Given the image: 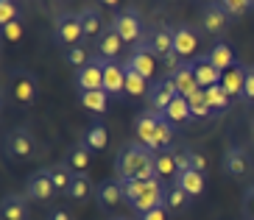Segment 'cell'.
Masks as SVG:
<instances>
[{"instance_id":"cell-9","label":"cell","mask_w":254,"mask_h":220,"mask_svg":"<svg viewBox=\"0 0 254 220\" xmlns=\"http://www.w3.org/2000/svg\"><path fill=\"white\" fill-rule=\"evenodd\" d=\"M126 64L134 70V73H140L145 81L154 78V73H157V53L151 51L148 39H142V42H137L134 48H131V53H128Z\"/></svg>"},{"instance_id":"cell-15","label":"cell","mask_w":254,"mask_h":220,"mask_svg":"<svg viewBox=\"0 0 254 220\" xmlns=\"http://www.w3.org/2000/svg\"><path fill=\"white\" fill-rule=\"evenodd\" d=\"M123 39L115 34V28L109 25V28L101 34V37L92 42V51H95V56L98 59H104V61H118V56H120V51H123Z\"/></svg>"},{"instance_id":"cell-33","label":"cell","mask_w":254,"mask_h":220,"mask_svg":"<svg viewBox=\"0 0 254 220\" xmlns=\"http://www.w3.org/2000/svg\"><path fill=\"white\" fill-rule=\"evenodd\" d=\"M162 117L168 120V123H173V125H182V123H187V120L193 117L190 114V103H187V98H176V101L168 106V109L162 111Z\"/></svg>"},{"instance_id":"cell-35","label":"cell","mask_w":254,"mask_h":220,"mask_svg":"<svg viewBox=\"0 0 254 220\" xmlns=\"http://www.w3.org/2000/svg\"><path fill=\"white\" fill-rule=\"evenodd\" d=\"M92 56H95V51H92L87 42H81V45H75V48H67V51H64V61L73 64L75 70H81L84 64H90Z\"/></svg>"},{"instance_id":"cell-16","label":"cell","mask_w":254,"mask_h":220,"mask_svg":"<svg viewBox=\"0 0 254 220\" xmlns=\"http://www.w3.org/2000/svg\"><path fill=\"white\" fill-rule=\"evenodd\" d=\"M0 215L3 220H31V206L25 192H8L0 201Z\"/></svg>"},{"instance_id":"cell-32","label":"cell","mask_w":254,"mask_h":220,"mask_svg":"<svg viewBox=\"0 0 254 220\" xmlns=\"http://www.w3.org/2000/svg\"><path fill=\"white\" fill-rule=\"evenodd\" d=\"M78 101L87 111L92 114H104L106 106H109V95H106L104 89H95V92H78Z\"/></svg>"},{"instance_id":"cell-36","label":"cell","mask_w":254,"mask_h":220,"mask_svg":"<svg viewBox=\"0 0 254 220\" xmlns=\"http://www.w3.org/2000/svg\"><path fill=\"white\" fill-rule=\"evenodd\" d=\"M190 201H193V198H190V195H187L182 187H176V184H173V187H168L165 206H168L171 212H182V209H187V206H190Z\"/></svg>"},{"instance_id":"cell-31","label":"cell","mask_w":254,"mask_h":220,"mask_svg":"<svg viewBox=\"0 0 254 220\" xmlns=\"http://www.w3.org/2000/svg\"><path fill=\"white\" fill-rule=\"evenodd\" d=\"M90 159H92V151L87 145H73L67 151V156H64V162H67V167H73L75 173H87V167H90Z\"/></svg>"},{"instance_id":"cell-17","label":"cell","mask_w":254,"mask_h":220,"mask_svg":"<svg viewBox=\"0 0 254 220\" xmlns=\"http://www.w3.org/2000/svg\"><path fill=\"white\" fill-rule=\"evenodd\" d=\"M193 73H195V81H198V87L201 89L218 87L221 78H224V73L209 61V53H201V56H195L193 59Z\"/></svg>"},{"instance_id":"cell-44","label":"cell","mask_w":254,"mask_h":220,"mask_svg":"<svg viewBox=\"0 0 254 220\" xmlns=\"http://www.w3.org/2000/svg\"><path fill=\"white\" fill-rule=\"evenodd\" d=\"M176 170L185 173V170H193L190 167V148H176ZM176 173V176H179Z\"/></svg>"},{"instance_id":"cell-6","label":"cell","mask_w":254,"mask_h":220,"mask_svg":"<svg viewBox=\"0 0 254 220\" xmlns=\"http://www.w3.org/2000/svg\"><path fill=\"white\" fill-rule=\"evenodd\" d=\"M115 28V34H118L123 42H128L131 48H134L137 42H142L145 39V31H142V20L140 14H137V8H120L118 14L112 17V22H109Z\"/></svg>"},{"instance_id":"cell-26","label":"cell","mask_w":254,"mask_h":220,"mask_svg":"<svg viewBox=\"0 0 254 220\" xmlns=\"http://www.w3.org/2000/svg\"><path fill=\"white\" fill-rule=\"evenodd\" d=\"M95 184H92L90 173H75L73 176V184H70V190H67V198L75 201V204H81V201H87L90 195H95Z\"/></svg>"},{"instance_id":"cell-3","label":"cell","mask_w":254,"mask_h":220,"mask_svg":"<svg viewBox=\"0 0 254 220\" xmlns=\"http://www.w3.org/2000/svg\"><path fill=\"white\" fill-rule=\"evenodd\" d=\"M6 95L20 106L28 109L39 101V78L25 67H11L6 75Z\"/></svg>"},{"instance_id":"cell-37","label":"cell","mask_w":254,"mask_h":220,"mask_svg":"<svg viewBox=\"0 0 254 220\" xmlns=\"http://www.w3.org/2000/svg\"><path fill=\"white\" fill-rule=\"evenodd\" d=\"M187 103H190V114L193 117H209L212 114V109L207 106V98H204V89L193 92V95L187 98Z\"/></svg>"},{"instance_id":"cell-25","label":"cell","mask_w":254,"mask_h":220,"mask_svg":"<svg viewBox=\"0 0 254 220\" xmlns=\"http://www.w3.org/2000/svg\"><path fill=\"white\" fill-rule=\"evenodd\" d=\"M45 170H48V176H51L53 187H56V192H59V195H67L75 170L67 167V162H56V165H51V167H45Z\"/></svg>"},{"instance_id":"cell-14","label":"cell","mask_w":254,"mask_h":220,"mask_svg":"<svg viewBox=\"0 0 254 220\" xmlns=\"http://www.w3.org/2000/svg\"><path fill=\"white\" fill-rule=\"evenodd\" d=\"M53 195H56V187H53L48 170H37V173H31L28 181H25V198L45 204V201L53 198Z\"/></svg>"},{"instance_id":"cell-20","label":"cell","mask_w":254,"mask_h":220,"mask_svg":"<svg viewBox=\"0 0 254 220\" xmlns=\"http://www.w3.org/2000/svg\"><path fill=\"white\" fill-rule=\"evenodd\" d=\"M78 17H81V28H84V39H92L95 42L101 34H104L109 25L104 22V14H101V8L98 6H87L78 11Z\"/></svg>"},{"instance_id":"cell-46","label":"cell","mask_w":254,"mask_h":220,"mask_svg":"<svg viewBox=\"0 0 254 220\" xmlns=\"http://www.w3.org/2000/svg\"><path fill=\"white\" fill-rule=\"evenodd\" d=\"M48 220H73V215H70V212H64V209H53V212H51V218H48Z\"/></svg>"},{"instance_id":"cell-39","label":"cell","mask_w":254,"mask_h":220,"mask_svg":"<svg viewBox=\"0 0 254 220\" xmlns=\"http://www.w3.org/2000/svg\"><path fill=\"white\" fill-rule=\"evenodd\" d=\"M221 8H224L229 17H243L246 11L254 8V3L252 0H221Z\"/></svg>"},{"instance_id":"cell-22","label":"cell","mask_w":254,"mask_h":220,"mask_svg":"<svg viewBox=\"0 0 254 220\" xmlns=\"http://www.w3.org/2000/svg\"><path fill=\"white\" fill-rule=\"evenodd\" d=\"M95 201L101 209H115V206L123 201V184L118 178H106V181L98 184L95 190Z\"/></svg>"},{"instance_id":"cell-7","label":"cell","mask_w":254,"mask_h":220,"mask_svg":"<svg viewBox=\"0 0 254 220\" xmlns=\"http://www.w3.org/2000/svg\"><path fill=\"white\" fill-rule=\"evenodd\" d=\"M198 42H201V31L195 25H173V53L182 61L195 59L193 53L198 51Z\"/></svg>"},{"instance_id":"cell-38","label":"cell","mask_w":254,"mask_h":220,"mask_svg":"<svg viewBox=\"0 0 254 220\" xmlns=\"http://www.w3.org/2000/svg\"><path fill=\"white\" fill-rule=\"evenodd\" d=\"M23 17V8L17 6V3H11V0H0V28L3 25H8V22H14Z\"/></svg>"},{"instance_id":"cell-28","label":"cell","mask_w":254,"mask_h":220,"mask_svg":"<svg viewBox=\"0 0 254 220\" xmlns=\"http://www.w3.org/2000/svg\"><path fill=\"white\" fill-rule=\"evenodd\" d=\"M204 98H207V106L212 109V114H224V111H229V106H232L229 92H226L221 84H218V87L204 89Z\"/></svg>"},{"instance_id":"cell-47","label":"cell","mask_w":254,"mask_h":220,"mask_svg":"<svg viewBox=\"0 0 254 220\" xmlns=\"http://www.w3.org/2000/svg\"><path fill=\"white\" fill-rule=\"evenodd\" d=\"M252 145H254V120H252Z\"/></svg>"},{"instance_id":"cell-30","label":"cell","mask_w":254,"mask_h":220,"mask_svg":"<svg viewBox=\"0 0 254 220\" xmlns=\"http://www.w3.org/2000/svg\"><path fill=\"white\" fill-rule=\"evenodd\" d=\"M106 142H109V134H106V125L104 123H92L81 137V145H87L95 154V151H104Z\"/></svg>"},{"instance_id":"cell-21","label":"cell","mask_w":254,"mask_h":220,"mask_svg":"<svg viewBox=\"0 0 254 220\" xmlns=\"http://www.w3.org/2000/svg\"><path fill=\"white\" fill-rule=\"evenodd\" d=\"M145 39H148L151 51L157 53V59L165 61L173 53V25H159V28H154Z\"/></svg>"},{"instance_id":"cell-34","label":"cell","mask_w":254,"mask_h":220,"mask_svg":"<svg viewBox=\"0 0 254 220\" xmlns=\"http://www.w3.org/2000/svg\"><path fill=\"white\" fill-rule=\"evenodd\" d=\"M123 70H126V95L128 98H140V95H148V87L151 81H145L140 73H134L128 64H123Z\"/></svg>"},{"instance_id":"cell-43","label":"cell","mask_w":254,"mask_h":220,"mask_svg":"<svg viewBox=\"0 0 254 220\" xmlns=\"http://www.w3.org/2000/svg\"><path fill=\"white\" fill-rule=\"evenodd\" d=\"M207 165H209V162H207V154H201V151H193V148H190V167L207 176Z\"/></svg>"},{"instance_id":"cell-23","label":"cell","mask_w":254,"mask_h":220,"mask_svg":"<svg viewBox=\"0 0 254 220\" xmlns=\"http://www.w3.org/2000/svg\"><path fill=\"white\" fill-rule=\"evenodd\" d=\"M173 184H176V187H182L190 198H198V195H204L207 176H204V173H198V170H185V173H179V176L173 178Z\"/></svg>"},{"instance_id":"cell-5","label":"cell","mask_w":254,"mask_h":220,"mask_svg":"<svg viewBox=\"0 0 254 220\" xmlns=\"http://www.w3.org/2000/svg\"><path fill=\"white\" fill-rule=\"evenodd\" d=\"M3 151H6L8 159L28 162V159H34V156L39 154V142H37V137H34L31 128L17 125V128H11V131L6 134V140H3Z\"/></svg>"},{"instance_id":"cell-8","label":"cell","mask_w":254,"mask_h":220,"mask_svg":"<svg viewBox=\"0 0 254 220\" xmlns=\"http://www.w3.org/2000/svg\"><path fill=\"white\" fill-rule=\"evenodd\" d=\"M159 123H162V114L159 111H142L134 117V140L140 145L157 151V137H159Z\"/></svg>"},{"instance_id":"cell-4","label":"cell","mask_w":254,"mask_h":220,"mask_svg":"<svg viewBox=\"0 0 254 220\" xmlns=\"http://www.w3.org/2000/svg\"><path fill=\"white\" fill-rule=\"evenodd\" d=\"M53 42L59 45L62 51L87 42V39H84V28H81L78 11H59V14L53 17Z\"/></svg>"},{"instance_id":"cell-10","label":"cell","mask_w":254,"mask_h":220,"mask_svg":"<svg viewBox=\"0 0 254 220\" xmlns=\"http://www.w3.org/2000/svg\"><path fill=\"white\" fill-rule=\"evenodd\" d=\"M148 109L151 111H159L162 114L168 106H171L176 98H179V92H176V87H173V81L171 75H162V78L157 81H151V87H148Z\"/></svg>"},{"instance_id":"cell-45","label":"cell","mask_w":254,"mask_h":220,"mask_svg":"<svg viewBox=\"0 0 254 220\" xmlns=\"http://www.w3.org/2000/svg\"><path fill=\"white\" fill-rule=\"evenodd\" d=\"M171 218V209L168 206H159V209H151V212L140 215V220H168Z\"/></svg>"},{"instance_id":"cell-2","label":"cell","mask_w":254,"mask_h":220,"mask_svg":"<svg viewBox=\"0 0 254 220\" xmlns=\"http://www.w3.org/2000/svg\"><path fill=\"white\" fill-rule=\"evenodd\" d=\"M120 184H123V201L128 204V209L145 215V212H151V209L165 206L168 187H165L162 178H148V181H120Z\"/></svg>"},{"instance_id":"cell-40","label":"cell","mask_w":254,"mask_h":220,"mask_svg":"<svg viewBox=\"0 0 254 220\" xmlns=\"http://www.w3.org/2000/svg\"><path fill=\"white\" fill-rule=\"evenodd\" d=\"M240 103H246V106H252V103H254V64L246 67V84H243Z\"/></svg>"},{"instance_id":"cell-41","label":"cell","mask_w":254,"mask_h":220,"mask_svg":"<svg viewBox=\"0 0 254 220\" xmlns=\"http://www.w3.org/2000/svg\"><path fill=\"white\" fill-rule=\"evenodd\" d=\"M3 39L6 42H20L23 39V17L14 22H8V25H3Z\"/></svg>"},{"instance_id":"cell-1","label":"cell","mask_w":254,"mask_h":220,"mask_svg":"<svg viewBox=\"0 0 254 220\" xmlns=\"http://www.w3.org/2000/svg\"><path fill=\"white\" fill-rule=\"evenodd\" d=\"M115 173L118 181H148V178H159L157 176V154L151 148L140 145V142H128L118 151L115 159Z\"/></svg>"},{"instance_id":"cell-19","label":"cell","mask_w":254,"mask_h":220,"mask_svg":"<svg viewBox=\"0 0 254 220\" xmlns=\"http://www.w3.org/2000/svg\"><path fill=\"white\" fill-rule=\"evenodd\" d=\"M173 81V87H176V92H179L182 98H190L193 92H198V81H195V73H193V61H182L173 73H168Z\"/></svg>"},{"instance_id":"cell-24","label":"cell","mask_w":254,"mask_h":220,"mask_svg":"<svg viewBox=\"0 0 254 220\" xmlns=\"http://www.w3.org/2000/svg\"><path fill=\"white\" fill-rule=\"evenodd\" d=\"M243 84H246V64H235V67H229L224 73V78H221V87L229 92V98L235 101L238 98L240 101V95H243Z\"/></svg>"},{"instance_id":"cell-48","label":"cell","mask_w":254,"mask_h":220,"mask_svg":"<svg viewBox=\"0 0 254 220\" xmlns=\"http://www.w3.org/2000/svg\"><path fill=\"white\" fill-rule=\"evenodd\" d=\"M118 220H123V218H118Z\"/></svg>"},{"instance_id":"cell-12","label":"cell","mask_w":254,"mask_h":220,"mask_svg":"<svg viewBox=\"0 0 254 220\" xmlns=\"http://www.w3.org/2000/svg\"><path fill=\"white\" fill-rule=\"evenodd\" d=\"M249 173H252V156H249V151L240 145H232L224 154V176L246 178Z\"/></svg>"},{"instance_id":"cell-42","label":"cell","mask_w":254,"mask_h":220,"mask_svg":"<svg viewBox=\"0 0 254 220\" xmlns=\"http://www.w3.org/2000/svg\"><path fill=\"white\" fill-rule=\"evenodd\" d=\"M240 212H243V220H254V187H246V190H243Z\"/></svg>"},{"instance_id":"cell-29","label":"cell","mask_w":254,"mask_h":220,"mask_svg":"<svg viewBox=\"0 0 254 220\" xmlns=\"http://www.w3.org/2000/svg\"><path fill=\"white\" fill-rule=\"evenodd\" d=\"M157 154V176L159 178H176V148H162Z\"/></svg>"},{"instance_id":"cell-11","label":"cell","mask_w":254,"mask_h":220,"mask_svg":"<svg viewBox=\"0 0 254 220\" xmlns=\"http://www.w3.org/2000/svg\"><path fill=\"white\" fill-rule=\"evenodd\" d=\"M104 59L92 56L90 64H84L81 70H75V87L78 92H95V89H104Z\"/></svg>"},{"instance_id":"cell-18","label":"cell","mask_w":254,"mask_h":220,"mask_svg":"<svg viewBox=\"0 0 254 220\" xmlns=\"http://www.w3.org/2000/svg\"><path fill=\"white\" fill-rule=\"evenodd\" d=\"M104 92L109 98L126 95V70L120 61H106L104 64Z\"/></svg>"},{"instance_id":"cell-27","label":"cell","mask_w":254,"mask_h":220,"mask_svg":"<svg viewBox=\"0 0 254 220\" xmlns=\"http://www.w3.org/2000/svg\"><path fill=\"white\" fill-rule=\"evenodd\" d=\"M209 61H212V64H215L218 70H221V73H226L229 67H235V64H238L235 48H232L229 42H224V39H221V42H215V48L209 51Z\"/></svg>"},{"instance_id":"cell-13","label":"cell","mask_w":254,"mask_h":220,"mask_svg":"<svg viewBox=\"0 0 254 220\" xmlns=\"http://www.w3.org/2000/svg\"><path fill=\"white\" fill-rule=\"evenodd\" d=\"M229 22H232V17L221 8V3H207L201 8V31L209 34V37H221L229 28Z\"/></svg>"}]
</instances>
